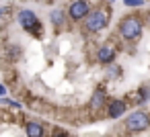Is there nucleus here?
Here are the masks:
<instances>
[{
  "mask_svg": "<svg viewBox=\"0 0 150 137\" xmlns=\"http://www.w3.org/2000/svg\"><path fill=\"white\" fill-rule=\"evenodd\" d=\"M142 19L138 15H129V17H123L121 23H119V35L123 41H138L142 37Z\"/></svg>",
  "mask_w": 150,
  "mask_h": 137,
  "instance_id": "f257e3e1",
  "label": "nucleus"
},
{
  "mask_svg": "<svg viewBox=\"0 0 150 137\" xmlns=\"http://www.w3.org/2000/svg\"><path fill=\"white\" fill-rule=\"evenodd\" d=\"M17 23H19L27 33H35V37H41V23H39V19H37V15H35L33 10H29V8L19 10Z\"/></svg>",
  "mask_w": 150,
  "mask_h": 137,
  "instance_id": "f03ea898",
  "label": "nucleus"
},
{
  "mask_svg": "<svg viewBox=\"0 0 150 137\" xmlns=\"http://www.w3.org/2000/svg\"><path fill=\"white\" fill-rule=\"evenodd\" d=\"M150 127V115L146 110H134L125 117V129L132 133H140L146 131Z\"/></svg>",
  "mask_w": 150,
  "mask_h": 137,
  "instance_id": "7ed1b4c3",
  "label": "nucleus"
},
{
  "mask_svg": "<svg viewBox=\"0 0 150 137\" xmlns=\"http://www.w3.org/2000/svg\"><path fill=\"white\" fill-rule=\"evenodd\" d=\"M107 23H109L107 15H105L101 8H93L91 15H88L86 21H84V29H86L88 33H101V31L107 27Z\"/></svg>",
  "mask_w": 150,
  "mask_h": 137,
  "instance_id": "20e7f679",
  "label": "nucleus"
},
{
  "mask_svg": "<svg viewBox=\"0 0 150 137\" xmlns=\"http://www.w3.org/2000/svg\"><path fill=\"white\" fill-rule=\"evenodd\" d=\"M91 4L86 0H74V2L68 6V17L72 21H86V17L91 15Z\"/></svg>",
  "mask_w": 150,
  "mask_h": 137,
  "instance_id": "39448f33",
  "label": "nucleus"
},
{
  "mask_svg": "<svg viewBox=\"0 0 150 137\" xmlns=\"http://www.w3.org/2000/svg\"><path fill=\"white\" fill-rule=\"evenodd\" d=\"M115 55H117V49L111 47V45H101L99 51H97V62L103 64V66H111L115 62Z\"/></svg>",
  "mask_w": 150,
  "mask_h": 137,
  "instance_id": "423d86ee",
  "label": "nucleus"
},
{
  "mask_svg": "<svg viewBox=\"0 0 150 137\" xmlns=\"http://www.w3.org/2000/svg\"><path fill=\"white\" fill-rule=\"evenodd\" d=\"M109 102H107V90H105V86H99L95 92H93V96H91V100H88V106L93 108V110H99V108H103V106H107Z\"/></svg>",
  "mask_w": 150,
  "mask_h": 137,
  "instance_id": "0eeeda50",
  "label": "nucleus"
},
{
  "mask_svg": "<svg viewBox=\"0 0 150 137\" xmlns=\"http://www.w3.org/2000/svg\"><path fill=\"white\" fill-rule=\"evenodd\" d=\"M125 108H127V104L121 98H115V100H111L107 104V117L109 119H119V117L125 115Z\"/></svg>",
  "mask_w": 150,
  "mask_h": 137,
  "instance_id": "6e6552de",
  "label": "nucleus"
},
{
  "mask_svg": "<svg viewBox=\"0 0 150 137\" xmlns=\"http://www.w3.org/2000/svg\"><path fill=\"white\" fill-rule=\"evenodd\" d=\"M25 133H27V137H45L43 125L37 123V121H29V123L25 125Z\"/></svg>",
  "mask_w": 150,
  "mask_h": 137,
  "instance_id": "1a4fd4ad",
  "label": "nucleus"
},
{
  "mask_svg": "<svg viewBox=\"0 0 150 137\" xmlns=\"http://www.w3.org/2000/svg\"><path fill=\"white\" fill-rule=\"evenodd\" d=\"M50 23H52L56 29L64 27V25H66V13H64L62 8H54V10L50 13Z\"/></svg>",
  "mask_w": 150,
  "mask_h": 137,
  "instance_id": "9d476101",
  "label": "nucleus"
},
{
  "mask_svg": "<svg viewBox=\"0 0 150 137\" xmlns=\"http://www.w3.org/2000/svg\"><path fill=\"white\" fill-rule=\"evenodd\" d=\"M150 100V86H140L138 88V104H144Z\"/></svg>",
  "mask_w": 150,
  "mask_h": 137,
  "instance_id": "9b49d317",
  "label": "nucleus"
},
{
  "mask_svg": "<svg viewBox=\"0 0 150 137\" xmlns=\"http://www.w3.org/2000/svg\"><path fill=\"white\" fill-rule=\"evenodd\" d=\"M119 72H121V70H119L117 66H115V68H113V66H109V68H107V78H119V76H121Z\"/></svg>",
  "mask_w": 150,
  "mask_h": 137,
  "instance_id": "f8f14e48",
  "label": "nucleus"
},
{
  "mask_svg": "<svg viewBox=\"0 0 150 137\" xmlns=\"http://www.w3.org/2000/svg\"><path fill=\"white\" fill-rule=\"evenodd\" d=\"M123 4L125 6H142L144 0H123Z\"/></svg>",
  "mask_w": 150,
  "mask_h": 137,
  "instance_id": "ddd939ff",
  "label": "nucleus"
},
{
  "mask_svg": "<svg viewBox=\"0 0 150 137\" xmlns=\"http://www.w3.org/2000/svg\"><path fill=\"white\" fill-rule=\"evenodd\" d=\"M54 137H70L66 131H54Z\"/></svg>",
  "mask_w": 150,
  "mask_h": 137,
  "instance_id": "4468645a",
  "label": "nucleus"
},
{
  "mask_svg": "<svg viewBox=\"0 0 150 137\" xmlns=\"http://www.w3.org/2000/svg\"><path fill=\"white\" fill-rule=\"evenodd\" d=\"M0 94H2V98L6 96V86H0Z\"/></svg>",
  "mask_w": 150,
  "mask_h": 137,
  "instance_id": "2eb2a0df",
  "label": "nucleus"
},
{
  "mask_svg": "<svg viewBox=\"0 0 150 137\" xmlns=\"http://www.w3.org/2000/svg\"><path fill=\"white\" fill-rule=\"evenodd\" d=\"M148 25H150V17H148Z\"/></svg>",
  "mask_w": 150,
  "mask_h": 137,
  "instance_id": "dca6fc26",
  "label": "nucleus"
},
{
  "mask_svg": "<svg viewBox=\"0 0 150 137\" xmlns=\"http://www.w3.org/2000/svg\"><path fill=\"white\" fill-rule=\"evenodd\" d=\"M111 2H113V0H111Z\"/></svg>",
  "mask_w": 150,
  "mask_h": 137,
  "instance_id": "f3484780",
  "label": "nucleus"
}]
</instances>
